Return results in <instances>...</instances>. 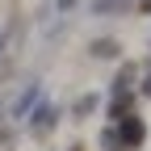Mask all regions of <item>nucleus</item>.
<instances>
[{"mask_svg": "<svg viewBox=\"0 0 151 151\" xmlns=\"http://www.w3.org/2000/svg\"><path fill=\"white\" fill-rule=\"evenodd\" d=\"M143 139H147V126L130 113V118H122V143L126 147H143Z\"/></svg>", "mask_w": 151, "mask_h": 151, "instance_id": "obj_1", "label": "nucleus"}, {"mask_svg": "<svg viewBox=\"0 0 151 151\" xmlns=\"http://www.w3.org/2000/svg\"><path fill=\"white\" fill-rule=\"evenodd\" d=\"M92 105H97V97H84L80 105H76V113H80V118H84V113H92Z\"/></svg>", "mask_w": 151, "mask_h": 151, "instance_id": "obj_4", "label": "nucleus"}, {"mask_svg": "<svg viewBox=\"0 0 151 151\" xmlns=\"http://www.w3.org/2000/svg\"><path fill=\"white\" fill-rule=\"evenodd\" d=\"M143 97H151V76H147V84H143Z\"/></svg>", "mask_w": 151, "mask_h": 151, "instance_id": "obj_5", "label": "nucleus"}, {"mask_svg": "<svg viewBox=\"0 0 151 151\" xmlns=\"http://www.w3.org/2000/svg\"><path fill=\"white\" fill-rule=\"evenodd\" d=\"M92 55H97V59H113V55H118V42H113V38H101V42H92Z\"/></svg>", "mask_w": 151, "mask_h": 151, "instance_id": "obj_3", "label": "nucleus"}, {"mask_svg": "<svg viewBox=\"0 0 151 151\" xmlns=\"http://www.w3.org/2000/svg\"><path fill=\"white\" fill-rule=\"evenodd\" d=\"M130 109H134V97H130V92H118V97H113V105H109V118H113V122H122Z\"/></svg>", "mask_w": 151, "mask_h": 151, "instance_id": "obj_2", "label": "nucleus"}]
</instances>
